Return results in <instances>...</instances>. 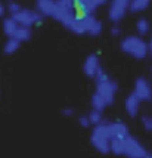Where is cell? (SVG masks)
Listing matches in <instances>:
<instances>
[{
	"label": "cell",
	"mask_w": 152,
	"mask_h": 158,
	"mask_svg": "<svg viewBox=\"0 0 152 158\" xmlns=\"http://www.w3.org/2000/svg\"><path fill=\"white\" fill-rule=\"evenodd\" d=\"M121 50L136 59H143L149 53V44L139 35H129L121 40Z\"/></svg>",
	"instance_id": "cell-1"
},
{
	"label": "cell",
	"mask_w": 152,
	"mask_h": 158,
	"mask_svg": "<svg viewBox=\"0 0 152 158\" xmlns=\"http://www.w3.org/2000/svg\"><path fill=\"white\" fill-rule=\"evenodd\" d=\"M58 6L67 7V9H76V0H56Z\"/></svg>",
	"instance_id": "cell-22"
},
{
	"label": "cell",
	"mask_w": 152,
	"mask_h": 158,
	"mask_svg": "<svg viewBox=\"0 0 152 158\" xmlns=\"http://www.w3.org/2000/svg\"><path fill=\"white\" fill-rule=\"evenodd\" d=\"M108 131H109L111 139H125L130 133H129V127L127 124L123 121H114V123H108Z\"/></svg>",
	"instance_id": "cell-10"
},
{
	"label": "cell",
	"mask_w": 152,
	"mask_h": 158,
	"mask_svg": "<svg viewBox=\"0 0 152 158\" xmlns=\"http://www.w3.org/2000/svg\"><path fill=\"white\" fill-rule=\"evenodd\" d=\"M106 3V0H76L77 18H83L84 15L93 14L99 6Z\"/></svg>",
	"instance_id": "cell-8"
},
{
	"label": "cell",
	"mask_w": 152,
	"mask_h": 158,
	"mask_svg": "<svg viewBox=\"0 0 152 158\" xmlns=\"http://www.w3.org/2000/svg\"><path fill=\"white\" fill-rule=\"evenodd\" d=\"M118 90V84L114 80H111L109 77L104 80V81H99L96 84V92L101 95V96L104 98L106 103L111 105V103L114 102V99H115V93H117Z\"/></svg>",
	"instance_id": "cell-6"
},
{
	"label": "cell",
	"mask_w": 152,
	"mask_h": 158,
	"mask_svg": "<svg viewBox=\"0 0 152 158\" xmlns=\"http://www.w3.org/2000/svg\"><path fill=\"white\" fill-rule=\"evenodd\" d=\"M129 7H130V0H111L109 9H108V18L112 22H120L124 18Z\"/></svg>",
	"instance_id": "cell-7"
},
{
	"label": "cell",
	"mask_w": 152,
	"mask_h": 158,
	"mask_svg": "<svg viewBox=\"0 0 152 158\" xmlns=\"http://www.w3.org/2000/svg\"><path fill=\"white\" fill-rule=\"evenodd\" d=\"M90 142L93 145V148L99 151L101 154H108L111 152V136L108 131V123L102 121L95 126V129L92 131Z\"/></svg>",
	"instance_id": "cell-3"
},
{
	"label": "cell",
	"mask_w": 152,
	"mask_h": 158,
	"mask_svg": "<svg viewBox=\"0 0 152 158\" xmlns=\"http://www.w3.org/2000/svg\"><path fill=\"white\" fill-rule=\"evenodd\" d=\"M152 0H130V7H129V10L131 12H134V14H138V12H143L145 9L149 7Z\"/></svg>",
	"instance_id": "cell-15"
},
{
	"label": "cell",
	"mask_w": 152,
	"mask_h": 158,
	"mask_svg": "<svg viewBox=\"0 0 152 158\" xmlns=\"http://www.w3.org/2000/svg\"><path fill=\"white\" fill-rule=\"evenodd\" d=\"M111 33H112V35H120V34H121V28L114 27L112 30H111Z\"/></svg>",
	"instance_id": "cell-27"
},
{
	"label": "cell",
	"mask_w": 152,
	"mask_h": 158,
	"mask_svg": "<svg viewBox=\"0 0 152 158\" xmlns=\"http://www.w3.org/2000/svg\"><path fill=\"white\" fill-rule=\"evenodd\" d=\"M133 93L140 99V101H151L152 99V86L149 80L145 77H139L134 81V90Z\"/></svg>",
	"instance_id": "cell-9"
},
{
	"label": "cell",
	"mask_w": 152,
	"mask_h": 158,
	"mask_svg": "<svg viewBox=\"0 0 152 158\" xmlns=\"http://www.w3.org/2000/svg\"><path fill=\"white\" fill-rule=\"evenodd\" d=\"M31 34H33V33H31V28L30 27H27V25H18L14 37L18 39L19 41H27L31 39Z\"/></svg>",
	"instance_id": "cell-16"
},
{
	"label": "cell",
	"mask_w": 152,
	"mask_h": 158,
	"mask_svg": "<svg viewBox=\"0 0 152 158\" xmlns=\"http://www.w3.org/2000/svg\"><path fill=\"white\" fill-rule=\"evenodd\" d=\"M140 99H139L134 93H130L129 96L125 98V102H124V106H125V111L130 117H136L139 114V110H140Z\"/></svg>",
	"instance_id": "cell-13"
},
{
	"label": "cell",
	"mask_w": 152,
	"mask_h": 158,
	"mask_svg": "<svg viewBox=\"0 0 152 158\" xmlns=\"http://www.w3.org/2000/svg\"><path fill=\"white\" fill-rule=\"evenodd\" d=\"M106 105H108V103H106V101H105L104 98L101 96L97 92H95V93H93V96H92V106H93V110L102 111Z\"/></svg>",
	"instance_id": "cell-20"
},
{
	"label": "cell",
	"mask_w": 152,
	"mask_h": 158,
	"mask_svg": "<svg viewBox=\"0 0 152 158\" xmlns=\"http://www.w3.org/2000/svg\"><path fill=\"white\" fill-rule=\"evenodd\" d=\"M111 152L115 155H124V139H111Z\"/></svg>",
	"instance_id": "cell-17"
},
{
	"label": "cell",
	"mask_w": 152,
	"mask_h": 158,
	"mask_svg": "<svg viewBox=\"0 0 152 158\" xmlns=\"http://www.w3.org/2000/svg\"><path fill=\"white\" fill-rule=\"evenodd\" d=\"M106 78H108V76H106V73H105L102 68L99 69V71H97V74L95 76V80H96V83L104 81V80H106Z\"/></svg>",
	"instance_id": "cell-25"
},
{
	"label": "cell",
	"mask_w": 152,
	"mask_h": 158,
	"mask_svg": "<svg viewBox=\"0 0 152 158\" xmlns=\"http://www.w3.org/2000/svg\"><path fill=\"white\" fill-rule=\"evenodd\" d=\"M80 124H81L83 127H89V126H90L89 115H86V117H80Z\"/></svg>",
	"instance_id": "cell-26"
},
{
	"label": "cell",
	"mask_w": 152,
	"mask_h": 158,
	"mask_svg": "<svg viewBox=\"0 0 152 158\" xmlns=\"http://www.w3.org/2000/svg\"><path fill=\"white\" fill-rule=\"evenodd\" d=\"M18 22L14 19V16H9L6 19L3 21V31H5V34L9 35V37H14L15 31H16V28H18Z\"/></svg>",
	"instance_id": "cell-14"
},
{
	"label": "cell",
	"mask_w": 152,
	"mask_h": 158,
	"mask_svg": "<svg viewBox=\"0 0 152 158\" xmlns=\"http://www.w3.org/2000/svg\"><path fill=\"white\" fill-rule=\"evenodd\" d=\"M101 69V64H99V58L96 55H89L86 58L84 61V65H83V71L86 76L89 77H93L97 74V71Z\"/></svg>",
	"instance_id": "cell-11"
},
{
	"label": "cell",
	"mask_w": 152,
	"mask_h": 158,
	"mask_svg": "<svg viewBox=\"0 0 152 158\" xmlns=\"http://www.w3.org/2000/svg\"><path fill=\"white\" fill-rule=\"evenodd\" d=\"M124 155L129 158H145L148 155V151L134 136L129 135L124 139Z\"/></svg>",
	"instance_id": "cell-4"
},
{
	"label": "cell",
	"mask_w": 152,
	"mask_h": 158,
	"mask_svg": "<svg viewBox=\"0 0 152 158\" xmlns=\"http://www.w3.org/2000/svg\"><path fill=\"white\" fill-rule=\"evenodd\" d=\"M74 114V111L71 110V108H65L64 110V115H72Z\"/></svg>",
	"instance_id": "cell-28"
},
{
	"label": "cell",
	"mask_w": 152,
	"mask_h": 158,
	"mask_svg": "<svg viewBox=\"0 0 152 158\" xmlns=\"http://www.w3.org/2000/svg\"><path fill=\"white\" fill-rule=\"evenodd\" d=\"M145 158H152V154H148V155H146Z\"/></svg>",
	"instance_id": "cell-31"
},
{
	"label": "cell",
	"mask_w": 152,
	"mask_h": 158,
	"mask_svg": "<svg viewBox=\"0 0 152 158\" xmlns=\"http://www.w3.org/2000/svg\"><path fill=\"white\" fill-rule=\"evenodd\" d=\"M21 9H22V7L19 6L16 2H9V5H7V10H9L12 15L16 14V12H18V10H21Z\"/></svg>",
	"instance_id": "cell-23"
},
{
	"label": "cell",
	"mask_w": 152,
	"mask_h": 158,
	"mask_svg": "<svg viewBox=\"0 0 152 158\" xmlns=\"http://www.w3.org/2000/svg\"><path fill=\"white\" fill-rule=\"evenodd\" d=\"M35 7L43 16H52L56 10V0H35Z\"/></svg>",
	"instance_id": "cell-12"
},
{
	"label": "cell",
	"mask_w": 152,
	"mask_h": 158,
	"mask_svg": "<svg viewBox=\"0 0 152 158\" xmlns=\"http://www.w3.org/2000/svg\"><path fill=\"white\" fill-rule=\"evenodd\" d=\"M136 30H138L139 35H146L148 33H149V30H151V24H149V21L145 19V18L138 19V22H136Z\"/></svg>",
	"instance_id": "cell-19"
},
{
	"label": "cell",
	"mask_w": 152,
	"mask_h": 158,
	"mask_svg": "<svg viewBox=\"0 0 152 158\" xmlns=\"http://www.w3.org/2000/svg\"><path fill=\"white\" fill-rule=\"evenodd\" d=\"M19 44H21V41L18 40V39H15V37H9V40L5 43V53H7V55L15 53V52L19 49Z\"/></svg>",
	"instance_id": "cell-18"
},
{
	"label": "cell",
	"mask_w": 152,
	"mask_h": 158,
	"mask_svg": "<svg viewBox=\"0 0 152 158\" xmlns=\"http://www.w3.org/2000/svg\"><path fill=\"white\" fill-rule=\"evenodd\" d=\"M89 120H90V124H93V126L102 123V121H104V118H102V111L93 110L89 114Z\"/></svg>",
	"instance_id": "cell-21"
},
{
	"label": "cell",
	"mask_w": 152,
	"mask_h": 158,
	"mask_svg": "<svg viewBox=\"0 0 152 158\" xmlns=\"http://www.w3.org/2000/svg\"><path fill=\"white\" fill-rule=\"evenodd\" d=\"M142 124L148 131H152V117H143L142 118Z\"/></svg>",
	"instance_id": "cell-24"
},
{
	"label": "cell",
	"mask_w": 152,
	"mask_h": 158,
	"mask_svg": "<svg viewBox=\"0 0 152 158\" xmlns=\"http://www.w3.org/2000/svg\"><path fill=\"white\" fill-rule=\"evenodd\" d=\"M14 19L19 24V25H27V27H31L34 24H39L42 21L43 15L39 12V10H33V9H21L18 10L16 14L12 15Z\"/></svg>",
	"instance_id": "cell-5"
},
{
	"label": "cell",
	"mask_w": 152,
	"mask_h": 158,
	"mask_svg": "<svg viewBox=\"0 0 152 158\" xmlns=\"http://www.w3.org/2000/svg\"><path fill=\"white\" fill-rule=\"evenodd\" d=\"M3 15H5V6L0 3V16H3Z\"/></svg>",
	"instance_id": "cell-29"
},
{
	"label": "cell",
	"mask_w": 152,
	"mask_h": 158,
	"mask_svg": "<svg viewBox=\"0 0 152 158\" xmlns=\"http://www.w3.org/2000/svg\"><path fill=\"white\" fill-rule=\"evenodd\" d=\"M68 30H71L76 34L99 35L102 33V22L96 16H93V14L84 15L83 18H77Z\"/></svg>",
	"instance_id": "cell-2"
},
{
	"label": "cell",
	"mask_w": 152,
	"mask_h": 158,
	"mask_svg": "<svg viewBox=\"0 0 152 158\" xmlns=\"http://www.w3.org/2000/svg\"><path fill=\"white\" fill-rule=\"evenodd\" d=\"M148 44H149V53H152V37H151V40H149Z\"/></svg>",
	"instance_id": "cell-30"
}]
</instances>
